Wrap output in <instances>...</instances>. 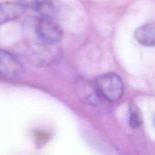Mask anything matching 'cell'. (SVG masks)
I'll use <instances>...</instances> for the list:
<instances>
[{"label":"cell","mask_w":155,"mask_h":155,"mask_svg":"<svg viewBox=\"0 0 155 155\" xmlns=\"http://www.w3.org/2000/svg\"><path fill=\"white\" fill-rule=\"evenodd\" d=\"M94 84L101 98L110 102H116L122 98L124 86L122 80L113 73L98 76Z\"/></svg>","instance_id":"1"},{"label":"cell","mask_w":155,"mask_h":155,"mask_svg":"<svg viewBox=\"0 0 155 155\" xmlns=\"http://www.w3.org/2000/svg\"><path fill=\"white\" fill-rule=\"evenodd\" d=\"M36 36L41 42L56 44L63 37L61 27L51 18L41 17L35 24Z\"/></svg>","instance_id":"2"},{"label":"cell","mask_w":155,"mask_h":155,"mask_svg":"<svg viewBox=\"0 0 155 155\" xmlns=\"http://www.w3.org/2000/svg\"><path fill=\"white\" fill-rule=\"evenodd\" d=\"M24 8L17 2H3L0 3V26L16 20L23 15Z\"/></svg>","instance_id":"6"},{"label":"cell","mask_w":155,"mask_h":155,"mask_svg":"<svg viewBox=\"0 0 155 155\" xmlns=\"http://www.w3.org/2000/svg\"><path fill=\"white\" fill-rule=\"evenodd\" d=\"M61 51L55 44L41 42L30 45V54L33 63L40 66L51 65L60 58Z\"/></svg>","instance_id":"3"},{"label":"cell","mask_w":155,"mask_h":155,"mask_svg":"<svg viewBox=\"0 0 155 155\" xmlns=\"http://www.w3.org/2000/svg\"><path fill=\"white\" fill-rule=\"evenodd\" d=\"M143 123V117L140 109L135 102H131L130 104V119L129 124L133 129L138 128Z\"/></svg>","instance_id":"9"},{"label":"cell","mask_w":155,"mask_h":155,"mask_svg":"<svg viewBox=\"0 0 155 155\" xmlns=\"http://www.w3.org/2000/svg\"><path fill=\"white\" fill-rule=\"evenodd\" d=\"M154 124H155V119H154Z\"/></svg>","instance_id":"10"},{"label":"cell","mask_w":155,"mask_h":155,"mask_svg":"<svg viewBox=\"0 0 155 155\" xmlns=\"http://www.w3.org/2000/svg\"><path fill=\"white\" fill-rule=\"evenodd\" d=\"M22 63L13 54L0 48V77L6 79L20 78L24 74Z\"/></svg>","instance_id":"4"},{"label":"cell","mask_w":155,"mask_h":155,"mask_svg":"<svg viewBox=\"0 0 155 155\" xmlns=\"http://www.w3.org/2000/svg\"><path fill=\"white\" fill-rule=\"evenodd\" d=\"M134 36L136 41L144 46H155V22L139 27L135 31Z\"/></svg>","instance_id":"8"},{"label":"cell","mask_w":155,"mask_h":155,"mask_svg":"<svg viewBox=\"0 0 155 155\" xmlns=\"http://www.w3.org/2000/svg\"><path fill=\"white\" fill-rule=\"evenodd\" d=\"M76 94L83 102L91 105H97L101 97L100 96L94 82L85 79H79L75 83Z\"/></svg>","instance_id":"5"},{"label":"cell","mask_w":155,"mask_h":155,"mask_svg":"<svg viewBox=\"0 0 155 155\" xmlns=\"http://www.w3.org/2000/svg\"><path fill=\"white\" fill-rule=\"evenodd\" d=\"M24 8H30L39 12L42 17L51 18L54 12V3L51 0H15Z\"/></svg>","instance_id":"7"}]
</instances>
